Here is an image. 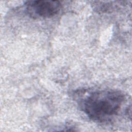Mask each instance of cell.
Returning a JSON list of instances; mask_svg holds the SVG:
<instances>
[{
	"instance_id": "obj_2",
	"label": "cell",
	"mask_w": 132,
	"mask_h": 132,
	"mask_svg": "<svg viewBox=\"0 0 132 132\" xmlns=\"http://www.w3.org/2000/svg\"><path fill=\"white\" fill-rule=\"evenodd\" d=\"M25 10L32 18H50L56 15L61 5L57 1H30L26 2Z\"/></svg>"
},
{
	"instance_id": "obj_1",
	"label": "cell",
	"mask_w": 132,
	"mask_h": 132,
	"mask_svg": "<svg viewBox=\"0 0 132 132\" xmlns=\"http://www.w3.org/2000/svg\"><path fill=\"white\" fill-rule=\"evenodd\" d=\"M73 95L80 109L89 119L100 123L118 115L125 100L121 92L112 89L79 90Z\"/></svg>"
}]
</instances>
